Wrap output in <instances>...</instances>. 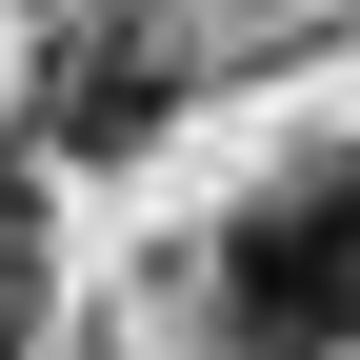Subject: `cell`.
<instances>
[{
    "label": "cell",
    "mask_w": 360,
    "mask_h": 360,
    "mask_svg": "<svg viewBox=\"0 0 360 360\" xmlns=\"http://www.w3.org/2000/svg\"><path fill=\"white\" fill-rule=\"evenodd\" d=\"M220 321L281 340V360H340V340H360V141L240 200V240H220Z\"/></svg>",
    "instance_id": "1"
},
{
    "label": "cell",
    "mask_w": 360,
    "mask_h": 360,
    "mask_svg": "<svg viewBox=\"0 0 360 360\" xmlns=\"http://www.w3.org/2000/svg\"><path fill=\"white\" fill-rule=\"evenodd\" d=\"M0 360H20V300H0Z\"/></svg>",
    "instance_id": "2"
}]
</instances>
